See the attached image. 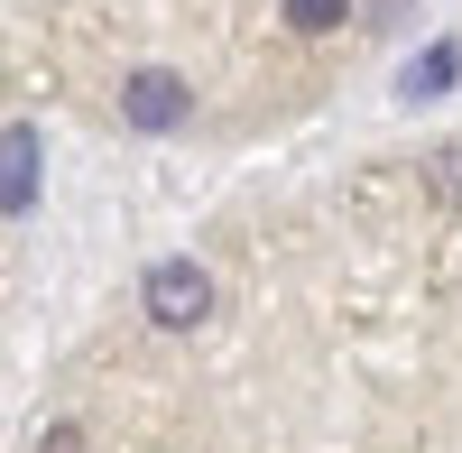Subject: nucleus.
<instances>
[{
	"instance_id": "obj_1",
	"label": "nucleus",
	"mask_w": 462,
	"mask_h": 453,
	"mask_svg": "<svg viewBox=\"0 0 462 453\" xmlns=\"http://www.w3.org/2000/svg\"><path fill=\"white\" fill-rule=\"evenodd\" d=\"M139 315L158 333H195L213 315V269H195V259H158V269L139 278Z\"/></svg>"
},
{
	"instance_id": "obj_2",
	"label": "nucleus",
	"mask_w": 462,
	"mask_h": 453,
	"mask_svg": "<svg viewBox=\"0 0 462 453\" xmlns=\"http://www.w3.org/2000/svg\"><path fill=\"white\" fill-rule=\"evenodd\" d=\"M185 111H195L185 74H167V65H139V74H121V121H130V130H176Z\"/></svg>"
},
{
	"instance_id": "obj_3",
	"label": "nucleus",
	"mask_w": 462,
	"mask_h": 453,
	"mask_svg": "<svg viewBox=\"0 0 462 453\" xmlns=\"http://www.w3.org/2000/svg\"><path fill=\"white\" fill-rule=\"evenodd\" d=\"M0 167H10V176H0V204H10V222L37 204V130L28 121H10V139H0Z\"/></svg>"
},
{
	"instance_id": "obj_4",
	"label": "nucleus",
	"mask_w": 462,
	"mask_h": 453,
	"mask_svg": "<svg viewBox=\"0 0 462 453\" xmlns=\"http://www.w3.org/2000/svg\"><path fill=\"white\" fill-rule=\"evenodd\" d=\"M453 74H462V47H453V37H435V47L407 65V93L426 102V93H444V84H453Z\"/></svg>"
},
{
	"instance_id": "obj_5",
	"label": "nucleus",
	"mask_w": 462,
	"mask_h": 453,
	"mask_svg": "<svg viewBox=\"0 0 462 453\" xmlns=\"http://www.w3.org/2000/svg\"><path fill=\"white\" fill-rule=\"evenodd\" d=\"M278 19H287L296 37H333L342 19H352V0H278Z\"/></svg>"
},
{
	"instance_id": "obj_6",
	"label": "nucleus",
	"mask_w": 462,
	"mask_h": 453,
	"mask_svg": "<svg viewBox=\"0 0 462 453\" xmlns=\"http://www.w3.org/2000/svg\"><path fill=\"white\" fill-rule=\"evenodd\" d=\"M74 444H84L74 426H47V435H37V453H74Z\"/></svg>"
},
{
	"instance_id": "obj_7",
	"label": "nucleus",
	"mask_w": 462,
	"mask_h": 453,
	"mask_svg": "<svg viewBox=\"0 0 462 453\" xmlns=\"http://www.w3.org/2000/svg\"><path fill=\"white\" fill-rule=\"evenodd\" d=\"M435 185H462V148H444V158H435Z\"/></svg>"
}]
</instances>
